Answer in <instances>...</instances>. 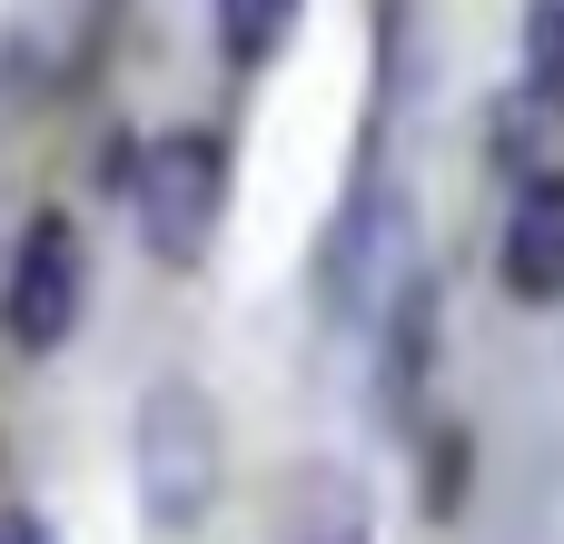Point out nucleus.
Wrapping results in <instances>:
<instances>
[{
  "mask_svg": "<svg viewBox=\"0 0 564 544\" xmlns=\"http://www.w3.org/2000/svg\"><path fill=\"white\" fill-rule=\"evenodd\" d=\"M129 486H139V525L169 544H188L218 515V496H228V426H218V396L198 377H149L139 387Z\"/></svg>",
  "mask_w": 564,
  "mask_h": 544,
  "instance_id": "nucleus-1",
  "label": "nucleus"
},
{
  "mask_svg": "<svg viewBox=\"0 0 564 544\" xmlns=\"http://www.w3.org/2000/svg\"><path fill=\"white\" fill-rule=\"evenodd\" d=\"M268 544H377V496L347 456H307L268 496Z\"/></svg>",
  "mask_w": 564,
  "mask_h": 544,
  "instance_id": "nucleus-5",
  "label": "nucleus"
},
{
  "mask_svg": "<svg viewBox=\"0 0 564 544\" xmlns=\"http://www.w3.org/2000/svg\"><path fill=\"white\" fill-rule=\"evenodd\" d=\"M406 278H416V198L367 159L317 238V307H327V327H377Z\"/></svg>",
  "mask_w": 564,
  "mask_h": 544,
  "instance_id": "nucleus-2",
  "label": "nucleus"
},
{
  "mask_svg": "<svg viewBox=\"0 0 564 544\" xmlns=\"http://www.w3.org/2000/svg\"><path fill=\"white\" fill-rule=\"evenodd\" d=\"M377 327H387V347H377V416L416 436V396H426V367H436V278L416 268Z\"/></svg>",
  "mask_w": 564,
  "mask_h": 544,
  "instance_id": "nucleus-7",
  "label": "nucleus"
},
{
  "mask_svg": "<svg viewBox=\"0 0 564 544\" xmlns=\"http://www.w3.org/2000/svg\"><path fill=\"white\" fill-rule=\"evenodd\" d=\"M416 466H426V486H416L426 525H456L466 515V476H476V426H456V416L416 426Z\"/></svg>",
  "mask_w": 564,
  "mask_h": 544,
  "instance_id": "nucleus-9",
  "label": "nucleus"
},
{
  "mask_svg": "<svg viewBox=\"0 0 564 544\" xmlns=\"http://www.w3.org/2000/svg\"><path fill=\"white\" fill-rule=\"evenodd\" d=\"M228 188H238V159L218 129H159L129 168V218H139V248L159 268H198L218 248V218H228Z\"/></svg>",
  "mask_w": 564,
  "mask_h": 544,
  "instance_id": "nucleus-3",
  "label": "nucleus"
},
{
  "mask_svg": "<svg viewBox=\"0 0 564 544\" xmlns=\"http://www.w3.org/2000/svg\"><path fill=\"white\" fill-rule=\"evenodd\" d=\"M496 287L516 307H564V168L516 178V208L496 238Z\"/></svg>",
  "mask_w": 564,
  "mask_h": 544,
  "instance_id": "nucleus-6",
  "label": "nucleus"
},
{
  "mask_svg": "<svg viewBox=\"0 0 564 544\" xmlns=\"http://www.w3.org/2000/svg\"><path fill=\"white\" fill-rule=\"evenodd\" d=\"M516 89L564 119V0H525V20H516Z\"/></svg>",
  "mask_w": 564,
  "mask_h": 544,
  "instance_id": "nucleus-10",
  "label": "nucleus"
},
{
  "mask_svg": "<svg viewBox=\"0 0 564 544\" xmlns=\"http://www.w3.org/2000/svg\"><path fill=\"white\" fill-rule=\"evenodd\" d=\"M486 139H496V168H506V178L555 168V109H545V99H525V89H506V99H496Z\"/></svg>",
  "mask_w": 564,
  "mask_h": 544,
  "instance_id": "nucleus-11",
  "label": "nucleus"
},
{
  "mask_svg": "<svg viewBox=\"0 0 564 544\" xmlns=\"http://www.w3.org/2000/svg\"><path fill=\"white\" fill-rule=\"evenodd\" d=\"M297 20H307V0H208V40H218V59L238 79L278 69V50L297 40Z\"/></svg>",
  "mask_w": 564,
  "mask_h": 544,
  "instance_id": "nucleus-8",
  "label": "nucleus"
},
{
  "mask_svg": "<svg viewBox=\"0 0 564 544\" xmlns=\"http://www.w3.org/2000/svg\"><path fill=\"white\" fill-rule=\"evenodd\" d=\"M89 317V238L69 208H30V228L10 238L0 268V337L20 357H59Z\"/></svg>",
  "mask_w": 564,
  "mask_h": 544,
  "instance_id": "nucleus-4",
  "label": "nucleus"
},
{
  "mask_svg": "<svg viewBox=\"0 0 564 544\" xmlns=\"http://www.w3.org/2000/svg\"><path fill=\"white\" fill-rule=\"evenodd\" d=\"M0 544H50V515H30V505H0Z\"/></svg>",
  "mask_w": 564,
  "mask_h": 544,
  "instance_id": "nucleus-12",
  "label": "nucleus"
}]
</instances>
